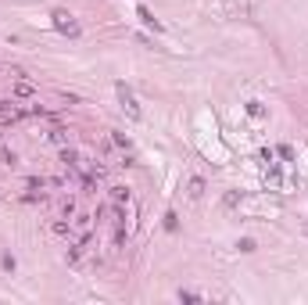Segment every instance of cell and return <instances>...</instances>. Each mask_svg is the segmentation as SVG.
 Listing matches in <instances>:
<instances>
[{"instance_id": "52a82bcc", "label": "cell", "mask_w": 308, "mask_h": 305, "mask_svg": "<svg viewBox=\"0 0 308 305\" xmlns=\"http://www.w3.org/2000/svg\"><path fill=\"white\" fill-rule=\"evenodd\" d=\"M111 144H115V148H122V151H129V148H133V140L125 137V133H118V129H111Z\"/></svg>"}, {"instance_id": "5bb4252c", "label": "cell", "mask_w": 308, "mask_h": 305, "mask_svg": "<svg viewBox=\"0 0 308 305\" xmlns=\"http://www.w3.org/2000/svg\"><path fill=\"white\" fill-rule=\"evenodd\" d=\"M237 248H240V252H255V241H251V237H244V241H237Z\"/></svg>"}, {"instance_id": "9c48e42d", "label": "cell", "mask_w": 308, "mask_h": 305, "mask_svg": "<svg viewBox=\"0 0 308 305\" xmlns=\"http://www.w3.org/2000/svg\"><path fill=\"white\" fill-rule=\"evenodd\" d=\"M90 219H94V216H86V212H79V216L72 219V230H90Z\"/></svg>"}, {"instance_id": "9a60e30c", "label": "cell", "mask_w": 308, "mask_h": 305, "mask_svg": "<svg viewBox=\"0 0 308 305\" xmlns=\"http://www.w3.org/2000/svg\"><path fill=\"white\" fill-rule=\"evenodd\" d=\"M50 140H54V144H65L68 137H65V129H50Z\"/></svg>"}, {"instance_id": "7c38bea8", "label": "cell", "mask_w": 308, "mask_h": 305, "mask_svg": "<svg viewBox=\"0 0 308 305\" xmlns=\"http://www.w3.org/2000/svg\"><path fill=\"white\" fill-rule=\"evenodd\" d=\"M165 230H179V216H176V212H165Z\"/></svg>"}, {"instance_id": "6da1fadb", "label": "cell", "mask_w": 308, "mask_h": 305, "mask_svg": "<svg viewBox=\"0 0 308 305\" xmlns=\"http://www.w3.org/2000/svg\"><path fill=\"white\" fill-rule=\"evenodd\" d=\"M50 18H54V29H58L61 36H72V40H79V32H83V29H79V22H75L72 15H68L65 7H58Z\"/></svg>"}, {"instance_id": "7a4b0ae2", "label": "cell", "mask_w": 308, "mask_h": 305, "mask_svg": "<svg viewBox=\"0 0 308 305\" xmlns=\"http://www.w3.org/2000/svg\"><path fill=\"white\" fill-rule=\"evenodd\" d=\"M115 94H118V101H122V111L129 119H140V104H136V97H133V90L125 86V83H118L115 86Z\"/></svg>"}, {"instance_id": "8fae6325", "label": "cell", "mask_w": 308, "mask_h": 305, "mask_svg": "<svg viewBox=\"0 0 308 305\" xmlns=\"http://www.w3.org/2000/svg\"><path fill=\"white\" fill-rule=\"evenodd\" d=\"M247 115H255V119H261V115H265V108H261V101H247Z\"/></svg>"}, {"instance_id": "2e32d148", "label": "cell", "mask_w": 308, "mask_h": 305, "mask_svg": "<svg viewBox=\"0 0 308 305\" xmlns=\"http://www.w3.org/2000/svg\"><path fill=\"white\" fill-rule=\"evenodd\" d=\"M201 295H193V291H179V302H197Z\"/></svg>"}, {"instance_id": "3957f363", "label": "cell", "mask_w": 308, "mask_h": 305, "mask_svg": "<svg viewBox=\"0 0 308 305\" xmlns=\"http://www.w3.org/2000/svg\"><path fill=\"white\" fill-rule=\"evenodd\" d=\"M15 97H18V101H32V97H36V86H32L29 79H22V76H18V83H15Z\"/></svg>"}, {"instance_id": "ba28073f", "label": "cell", "mask_w": 308, "mask_h": 305, "mask_svg": "<svg viewBox=\"0 0 308 305\" xmlns=\"http://www.w3.org/2000/svg\"><path fill=\"white\" fill-rule=\"evenodd\" d=\"M0 162H4L7 169H15V165H18V154H15V151H7V148H0Z\"/></svg>"}, {"instance_id": "277c9868", "label": "cell", "mask_w": 308, "mask_h": 305, "mask_svg": "<svg viewBox=\"0 0 308 305\" xmlns=\"http://www.w3.org/2000/svg\"><path fill=\"white\" fill-rule=\"evenodd\" d=\"M108 190H111V205H125V201H129V187L115 183V187H108Z\"/></svg>"}, {"instance_id": "30bf717a", "label": "cell", "mask_w": 308, "mask_h": 305, "mask_svg": "<svg viewBox=\"0 0 308 305\" xmlns=\"http://www.w3.org/2000/svg\"><path fill=\"white\" fill-rule=\"evenodd\" d=\"M201 194H204V179L193 176V179H190V198H201Z\"/></svg>"}, {"instance_id": "5b68a950", "label": "cell", "mask_w": 308, "mask_h": 305, "mask_svg": "<svg viewBox=\"0 0 308 305\" xmlns=\"http://www.w3.org/2000/svg\"><path fill=\"white\" fill-rule=\"evenodd\" d=\"M136 15H140V22H143V25L147 29H154V32H162V22H158L154 15H151V11H147V7H140V11H136Z\"/></svg>"}, {"instance_id": "4fadbf2b", "label": "cell", "mask_w": 308, "mask_h": 305, "mask_svg": "<svg viewBox=\"0 0 308 305\" xmlns=\"http://www.w3.org/2000/svg\"><path fill=\"white\" fill-rule=\"evenodd\" d=\"M0 266H4L7 273H15V255H11V252H4V255H0Z\"/></svg>"}, {"instance_id": "e0dca14e", "label": "cell", "mask_w": 308, "mask_h": 305, "mask_svg": "<svg viewBox=\"0 0 308 305\" xmlns=\"http://www.w3.org/2000/svg\"><path fill=\"white\" fill-rule=\"evenodd\" d=\"M0 111H11V104H4V101H0Z\"/></svg>"}, {"instance_id": "8992f818", "label": "cell", "mask_w": 308, "mask_h": 305, "mask_svg": "<svg viewBox=\"0 0 308 305\" xmlns=\"http://www.w3.org/2000/svg\"><path fill=\"white\" fill-rule=\"evenodd\" d=\"M50 230L68 241V237H72V223H65V216H61V219H54V223H50Z\"/></svg>"}]
</instances>
